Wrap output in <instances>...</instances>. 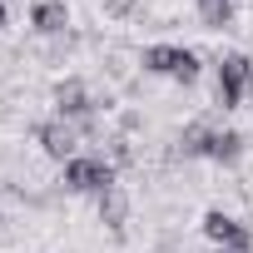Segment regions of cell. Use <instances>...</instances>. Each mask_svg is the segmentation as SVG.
<instances>
[{"instance_id":"obj_1","label":"cell","mask_w":253,"mask_h":253,"mask_svg":"<svg viewBox=\"0 0 253 253\" xmlns=\"http://www.w3.org/2000/svg\"><path fill=\"white\" fill-rule=\"evenodd\" d=\"M119 184V169L104 159V154H75L70 164H60V189L65 194H104Z\"/></svg>"},{"instance_id":"obj_2","label":"cell","mask_w":253,"mask_h":253,"mask_svg":"<svg viewBox=\"0 0 253 253\" xmlns=\"http://www.w3.org/2000/svg\"><path fill=\"white\" fill-rule=\"evenodd\" d=\"M213 70H218V80H213V104H218V109H238L243 94H253V55L228 50V55L213 60Z\"/></svg>"},{"instance_id":"obj_3","label":"cell","mask_w":253,"mask_h":253,"mask_svg":"<svg viewBox=\"0 0 253 253\" xmlns=\"http://www.w3.org/2000/svg\"><path fill=\"white\" fill-rule=\"evenodd\" d=\"M139 65H144V75H169L179 84H194L199 80V55L189 45H144L139 50Z\"/></svg>"},{"instance_id":"obj_4","label":"cell","mask_w":253,"mask_h":253,"mask_svg":"<svg viewBox=\"0 0 253 253\" xmlns=\"http://www.w3.org/2000/svg\"><path fill=\"white\" fill-rule=\"evenodd\" d=\"M50 104H55V114H60V119H70V124H80V119L99 114V94H89V84H84L80 75H65V80H55V89H50Z\"/></svg>"},{"instance_id":"obj_5","label":"cell","mask_w":253,"mask_h":253,"mask_svg":"<svg viewBox=\"0 0 253 253\" xmlns=\"http://www.w3.org/2000/svg\"><path fill=\"white\" fill-rule=\"evenodd\" d=\"M30 139H35L50 159H60V164H70V159L80 154V129H75L70 119H60V114H55V119H35V124H30Z\"/></svg>"},{"instance_id":"obj_6","label":"cell","mask_w":253,"mask_h":253,"mask_svg":"<svg viewBox=\"0 0 253 253\" xmlns=\"http://www.w3.org/2000/svg\"><path fill=\"white\" fill-rule=\"evenodd\" d=\"M204 238H209L213 248L253 253V228H248L238 213H223V209H209V213H204Z\"/></svg>"},{"instance_id":"obj_7","label":"cell","mask_w":253,"mask_h":253,"mask_svg":"<svg viewBox=\"0 0 253 253\" xmlns=\"http://www.w3.org/2000/svg\"><path fill=\"white\" fill-rule=\"evenodd\" d=\"M94 213H99V223H104L109 233H124V228H129V213H134V204H129V194H124V184L104 189V194L94 199Z\"/></svg>"},{"instance_id":"obj_8","label":"cell","mask_w":253,"mask_h":253,"mask_svg":"<svg viewBox=\"0 0 253 253\" xmlns=\"http://www.w3.org/2000/svg\"><path fill=\"white\" fill-rule=\"evenodd\" d=\"M30 30L45 35V40L70 35V5H65V0H40V5L30 10Z\"/></svg>"},{"instance_id":"obj_9","label":"cell","mask_w":253,"mask_h":253,"mask_svg":"<svg viewBox=\"0 0 253 253\" xmlns=\"http://www.w3.org/2000/svg\"><path fill=\"white\" fill-rule=\"evenodd\" d=\"M243 149H248V139H243L238 129H213V134H209V144H204V159H213V164L233 169V164L243 159Z\"/></svg>"},{"instance_id":"obj_10","label":"cell","mask_w":253,"mask_h":253,"mask_svg":"<svg viewBox=\"0 0 253 253\" xmlns=\"http://www.w3.org/2000/svg\"><path fill=\"white\" fill-rule=\"evenodd\" d=\"M213 129H218V124H213L209 114L189 119L184 129H179V139H174V144H179V154H184V159H204V144H209V134H213Z\"/></svg>"},{"instance_id":"obj_11","label":"cell","mask_w":253,"mask_h":253,"mask_svg":"<svg viewBox=\"0 0 253 253\" xmlns=\"http://www.w3.org/2000/svg\"><path fill=\"white\" fill-rule=\"evenodd\" d=\"M194 10H199L204 30H228L233 25V0H194Z\"/></svg>"},{"instance_id":"obj_12","label":"cell","mask_w":253,"mask_h":253,"mask_svg":"<svg viewBox=\"0 0 253 253\" xmlns=\"http://www.w3.org/2000/svg\"><path fill=\"white\" fill-rule=\"evenodd\" d=\"M114 169H129V164H139V149H134V139H124V134H109V154H104Z\"/></svg>"},{"instance_id":"obj_13","label":"cell","mask_w":253,"mask_h":253,"mask_svg":"<svg viewBox=\"0 0 253 253\" xmlns=\"http://www.w3.org/2000/svg\"><path fill=\"white\" fill-rule=\"evenodd\" d=\"M139 129H144V114H139V109H124V114H119V134H124V139H134Z\"/></svg>"},{"instance_id":"obj_14","label":"cell","mask_w":253,"mask_h":253,"mask_svg":"<svg viewBox=\"0 0 253 253\" xmlns=\"http://www.w3.org/2000/svg\"><path fill=\"white\" fill-rule=\"evenodd\" d=\"M0 30H5V5H0Z\"/></svg>"},{"instance_id":"obj_15","label":"cell","mask_w":253,"mask_h":253,"mask_svg":"<svg viewBox=\"0 0 253 253\" xmlns=\"http://www.w3.org/2000/svg\"><path fill=\"white\" fill-rule=\"evenodd\" d=\"M218 253H233V248H218Z\"/></svg>"}]
</instances>
